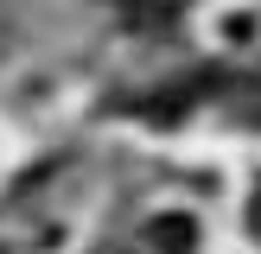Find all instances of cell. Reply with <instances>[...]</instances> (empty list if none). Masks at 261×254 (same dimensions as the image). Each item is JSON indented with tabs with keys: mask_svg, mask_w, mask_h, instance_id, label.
Listing matches in <instances>:
<instances>
[{
	"mask_svg": "<svg viewBox=\"0 0 261 254\" xmlns=\"http://www.w3.org/2000/svg\"><path fill=\"white\" fill-rule=\"evenodd\" d=\"M115 7H121L127 19L140 25V32H166V25L178 19V7H172V0H115Z\"/></svg>",
	"mask_w": 261,
	"mask_h": 254,
	"instance_id": "cell-1",
	"label": "cell"
},
{
	"mask_svg": "<svg viewBox=\"0 0 261 254\" xmlns=\"http://www.w3.org/2000/svg\"><path fill=\"white\" fill-rule=\"evenodd\" d=\"M153 229H160V248H172V254H185V248H191V223H185V216H172V223H153Z\"/></svg>",
	"mask_w": 261,
	"mask_h": 254,
	"instance_id": "cell-2",
	"label": "cell"
}]
</instances>
